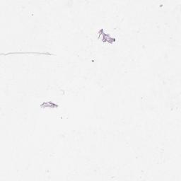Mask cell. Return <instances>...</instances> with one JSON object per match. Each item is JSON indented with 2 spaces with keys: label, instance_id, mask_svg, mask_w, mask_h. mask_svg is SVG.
I'll return each mask as SVG.
<instances>
[{
  "label": "cell",
  "instance_id": "cell-1",
  "mask_svg": "<svg viewBox=\"0 0 181 181\" xmlns=\"http://www.w3.org/2000/svg\"><path fill=\"white\" fill-rule=\"evenodd\" d=\"M99 36H101L102 35V41L103 42H108L109 43H113L114 42H116V38H112V37L110 36L109 35L106 34V33H104V29H100L99 30Z\"/></svg>",
  "mask_w": 181,
  "mask_h": 181
},
{
  "label": "cell",
  "instance_id": "cell-2",
  "mask_svg": "<svg viewBox=\"0 0 181 181\" xmlns=\"http://www.w3.org/2000/svg\"><path fill=\"white\" fill-rule=\"evenodd\" d=\"M40 107L41 108H57L59 107V106L56 104H55L52 101H47V102H44L43 104L40 105Z\"/></svg>",
  "mask_w": 181,
  "mask_h": 181
}]
</instances>
